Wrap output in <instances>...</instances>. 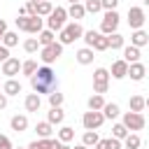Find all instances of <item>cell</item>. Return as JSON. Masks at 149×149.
Instances as JSON below:
<instances>
[{
    "mask_svg": "<svg viewBox=\"0 0 149 149\" xmlns=\"http://www.w3.org/2000/svg\"><path fill=\"white\" fill-rule=\"evenodd\" d=\"M30 86L35 93H54L56 86H58V79H56V72L49 68V65H42L37 68V72L30 77Z\"/></svg>",
    "mask_w": 149,
    "mask_h": 149,
    "instance_id": "6da1fadb",
    "label": "cell"
},
{
    "mask_svg": "<svg viewBox=\"0 0 149 149\" xmlns=\"http://www.w3.org/2000/svg\"><path fill=\"white\" fill-rule=\"evenodd\" d=\"M81 35H84L81 23H79V21H72V23H65V26H63V30H61V35H58V42L65 47V44H72L74 40H79Z\"/></svg>",
    "mask_w": 149,
    "mask_h": 149,
    "instance_id": "7a4b0ae2",
    "label": "cell"
},
{
    "mask_svg": "<svg viewBox=\"0 0 149 149\" xmlns=\"http://www.w3.org/2000/svg\"><path fill=\"white\" fill-rule=\"evenodd\" d=\"M81 37H84L86 47H91L93 51H107V49H109L107 35H102V33H98V30H86Z\"/></svg>",
    "mask_w": 149,
    "mask_h": 149,
    "instance_id": "3957f363",
    "label": "cell"
},
{
    "mask_svg": "<svg viewBox=\"0 0 149 149\" xmlns=\"http://www.w3.org/2000/svg\"><path fill=\"white\" fill-rule=\"evenodd\" d=\"M61 56H63V44H61V42H51V44H47V47L40 49V58H42L44 65H51V63L58 61Z\"/></svg>",
    "mask_w": 149,
    "mask_h": 149,
    "instance_id": "277c9868",
    "label": "cell"
},
{
    "mask_svg": "<svg viewBox=\"0 0 149 149\" xmlns=\"http://www.w3.org/2000/svg\"><path fill=\"white\" fill-rule=\"evenodd\" d=\"M65 19H68V9L65 7H54V12L49 14V19H47V26H49V30H63V26H65Z\"/></svg>",
    "mask_w": 149,
    "mask_h": 149,
    "instance_id": "5b68a950",
    "label": "cell"
},
{
    "mask_svg": "<svg viewBox=\"0 0 149 149\" xmlns=\"http://www.w3.org/2000/svg\"><path fill=\"white\" fill-rule=\"evenodd\" d=\"M119 12L116 9H109V12H105V16H102V21H100V33L102 35H112V33H116V28H119Z\"/></svg>",
    "mask_w": 149,
    "mask_h": 149,
    "instance_id": "8992f818",
    "label": "cell"
},
{
    "mask_svg": "<svg viewBox=\"0 0 149 149\" xmlns=\"http://www.w3.org/2000/svg\"><path fill=\"white\" fill-rule=\"evenodd\" d=\"M81 123H84L86 130H98V128L105 123V114H102L100 109H88V112H84Z\"/></svg>",
    "mask_w": 149,
    "mask_h": 149,
    "instance_id": "52a82bcc",
    "label": "cell"
},
{
    "mask_svg": "<svg viewBox=\"0 0 149 149\" xmlns=\"http://www.w3.org/2000/svg\"><path fill=\"white\" fill-rule=\"evenodd\" d=\"M107 86H109V70L98 68L93 72V91L102 95V93H107Z\"/></svg>",
    "mask_w": 149,
    "mask_h": 149,
    "instance_id": "ba28073f",
    "label": "cell"
},
{
    "mask_svg": "<svg viewBox=\"0 0 149 149\" xmlns=\"http://www.w3.org/2000/svg\"><path fill=\"white\" fill-rule=\"evenodd\" d=\"M121 123L128 130H142L144 128V116H142V112H126Z\"/></svg>",
    "mask_w": 149,
    "mask_h": 149,
    "instance_id": "9c48e42d",
    "label": "cell"
},
{
    "mask_svg": "<svg viewBox=\"0 0 149 149\" xmlns=\"http://www.w3.org/2000/svg\"><path fill=\"white\" fill-rule=\"evenodd\" d=\"M144 21H147V14H144L142 7H128V26H130L133 30L142 28Z\"/></svg>",
    "mask_w": 149,
    "mask_h": 149,
    "instance_id": "30bf717a",
    "label": "cell"
},
{
    "mask_svg": "<svg viewBox=\"0 0 149 149\" xmlns=\"http://www.w3.org/2000/svg\"><path fill=\"white\" fill-rule=\"evenodd\" d=\"M61 140L56 137V140H51V137H40V140H35V142H30L28 144V149H61Z\"/></svg>",
    "mask_w": 149,
    "mask_h": 149,
    "instance_id": "8fae6325",
    "label": "cell"
},
{
    "mask_svg": "<svg viewBox=\"0 0 149 149\" xmlns=\"http://www.w3.org/2000/svg\"><path fill=\"white\" fill-rule=\"evenodd\" d=\"M2 65V74H7V77H16L19 72H21V61L19 58H7L5 63H0Z\"/></svg>",
    "mask_w": 149,
    "mask_h": 149,
    "instance_id": "7c38bea8",
    "label": "cell"
},
{
    "mask_svg": "<svg viewBox=\"0 0 149 149\" xmlns=\"http://www.w3.org/2000/svg\"><path fill=\"white\" fill-rule=\"evenodd\" d=\"M144 74H147V68H144L140 61H137V63H128V74H126V77H130L133 81H142Z\"/></svg>",
    "mask_w": 149,
    "mask_h": 149,
    "instance_id": "4fadbf2b",
    "label": "cell"
},
{
    "mask_svg": "<svg viewBox=\"0 0 149 149\" xmlns=\"http://www.w3.org/2000/svg\"><path fill=\"white\" fill-rule=\"evenodd\" d=\"M126 74H128V63H126L123 58L114 61V63H112V74H109V77H114V79H123Z\"/></svg>",
    "mask_w": 149,
    "mask_h": 149,
    "instance_id": "5bb4252c",
    "label": "cell"
},
{
    "mask_svg": "<svg viewBox=\"0 0 149 149\" xmlns=\"http://www.w3.org/2000/svg\"><path fill=\"white\" fill-rule=\"evenodd\" d=\"M130 44H133V47H147V44H149V33H144L142 28L133 30V35H130Z\"/></svg>",
    "mask_w": 149,
    "mask_h": 149,
    "instance_id": "9a60e30c",
    "label": "cell"
},
{
    "mask_svg": "<svg viewBox=\"0 0 149 149\" xmlns=\"http://www.w3.org/2000/svg\"><path fill=\"white\" fill-rule=\"evenodd\" d=\"M9 126H12V130L23 133V130L28 128V116H26V114H14V116L9 119Z\"/></svg>",
    "mask_w": 149,
    "mask_h": 149,
    "instance_id": "2e32d148",
    "label": "cell"
},
{
    "mask_svg": "<svg viewBox=\"0 0 149 149\" xmlns=\"http://www.w3.org/2000/svg\"><path fill=\"white\" fill-rule=\"evenodd\" d=\"M74 58H77V63H79V65H91L95 56H93V49H91V47H84V49H79V51H77V56H74Z\"/></svg>",
    "mask_w": 149,
    "mask_h": 149,
    "instance_id": "e0dca14e",
    "label": "cell"
},
{
    "mask_svg": "<svg viewBox=\"0 0 149 149\" xmlns=\"http://www.w3.org/2000/svg\"><path fill=\"white\" fill-rule=\"evenodd\" d=\"M2 93H5L7 98H9V95H19V93H21V84H19L14 77H9V79L2 84Z\"/></svg>",
    "mask_w": 149,
    "mask_h": 149,
    "instance_id": "ac0fdd59",
    "label": "cell"
},
{
    "mask_svg": "<svg viewBox=\"0 0 149 149\" xmlns=\"http://www.w3.org/2000/svg\"><path fill=\"white\" fill-rule=\"evenodd\" d=\"M23 105H26V112H37V109L42 107L40 93H28V95H26V100H23Z\"/></svg>",
    "mask_w": 149,
    "mask_h": 149,
    "instance_id": "d6986e66",
    "label": "cell"
},
{
    "mask_svg": "<svg viewBox=\"0 0 149 149\" xmlns=\"http://www.w3.org/2000/svg\"><path fill=\"white\" fill-rule=\"evenodd\" d=\"M140 56H142L140 54V47H133V44L130 47H123V61L126 63H137Z\"/></svg>",
    "mask_w": 149,
    "mask_h": 149,
    "instance_id": "ffe728a7",
    "label": "cell"
},
{
    "mask_svg": "<svg viewBox=\"0 0 149 149\" xmlns=\"http://www.w3.org/2000/svg\"><path fill=\"white\" fill-rule=\"evenodd\" d=\"M42 26H44V19L42 16H28V30L26 33H33V35H37L40 30H42Z\"/></svg>",
    "mask_w": 149,
    "mask_h": 149,
    "instance_id": "44dd1931",
    "label": "cell"
},
{
    "mask_svg": "<svg viewBox=\"0 0 149 149\" xmlns=\"http://www.w3.org/2000/svg\"><path fill=\"white\" fill-rule=\"evenodd\" d=\"M93 149H121V140L116 137H105V140H98V144Z\"/></svg>",
    "mask_w": 149,
    "mask_h": 149,
    "instance_id": "7402d4cb",
    "label": "cell"
},
{
    "mask_svg": "<svg viewBox=\"0 0 149 149\" xmlns=\"http://www.w3.org/2000/svg\"><path fill=\"white\" fill-rule=\"evenodd\" d=\"M68 16H72L74 21L84 19V16H86V9H84V5H81V2H74V5H70V7H68Z\"/></svg>",
    "mask_w": 149,
    "mask_h": 149,
    "instance_id": "603a6c76",
    "label": "cell"
},
{
    "mask_svg": "<svg viewBox=\"0 0 149 149\" xmlns=\"http://www.w3.org/2000/svg\"><path fill=\"white\" fill-rule=\"evenodd\" d=\"M63 119H65V112L61 109V107H51L49 109V114H47V121L54 126V123H63Z\"/></svg>",
    "mask_w": 149,
    "mask_h": 149,
    "instance_id": "cb8c5ba5",
    "label": "cell"
},
{
    "mask_svg": "<svg viewBox=\"0 0 149 149\" xmlns=\"http://www.w3.org/2000/svg\"><path fill=\"white\" fill-rule=\"evenodd\" d=\"M100 112L105 114V119H116V116L121 114V109H119L116 102H105V107H102Z\"/></svg>",
    "mask_w": 149,
    "mask_h": 149,
    "instance_id": "d4e9b609",
    "label": "cell"
},
{
    "mask_svg": "<svg viewBox=\"0 0 149 149\" xmlns=\"http://www.w3.org/2000/svg\"><path fill=\"white\" fill-rule=\"evenodd\" d=\"M37 40H40V44L42 47H47V44H51V42H56V35H54V30H40L37 33Z\"/></svg>",
    "mask_w": 149,
    "mask_h": 149,
    "instance_id": "484cf974",
    "label": "cell"
},
{
    "mask_svg": "<svg viewBox=\"0 0 149 149\" xmlns=\"http://www.w3.org/2000/svg\"><path fill=\"white\" fill-rule=\"evenodd\" d=\"M51 12H54V2H51V0L37 2V16H49Z\"/></svg>",
    "mask_w": 149,
    "mask_h": 149,
    "instance_id": "4316f807",
    "label": "cell"
},
{
    "mask_svg": "<svg viewBox=\"0 0 149 149\" xmlns=\"http://www.w3.org/2000/svg\"><path fill=\"white\" fill-rule=\"evenodd\" d=\"M2 44H5L7 49H12V47H16V44H19V35H16L14 30H7V33L2 35Z\"/></svg>",
    "mask_w": 149,
    "mask_h": 149,
    "instance_id": "83f0119b",
    "label": "cell"
},
{
    "mask_svg": "<svg viewBox=\"0 0 149 149\" xmlns=\"http://www.w3.org/2000/svg\"><path fill=\"white\" fill-rule=\"evenodd\" d=\"M21 72H23L26 77H33V74L37 72V61H33V58H30V61H23V63H21Z\"/></svg>",
    "mask_w": 149,
    "mask_h": 149,
    "instance_id": "f1b7e54d",
    "label": "cell"
},
{
    "mask_svg": "<svg viewBox=\"0 0 149 149\" xmlns=\"http://www.w3.org/2000/svg\"><path fill=\"white\" fill-rule=\"evenodd\" d=\"M35 133H37L40 137H51L54 130H51V123H49V121H40V123L35 126Z\"/></svg>",
    "mask_w": 149,
    "mask_h": 149,
    "instance_id": "f546056e",
    "label": "cell"
},
{
    "mask_svg": "<svg viewBox=\"0 0 149 149\" xmlns=\"http://www.w3.org/2000/svg\"><path fill=\"white\" fill-rule=\"evenodd\" d=\"M98 140H100V137H98V133H95V130H86V133L81 135V144H86V147H95V144H98Z\"/></svg>",
    "mask_w": 149,
    "mask_h": 149,
    "instance_id": "4dcf8cb0",
    "label": "cell"
},
{
    "mask_svg": "<svg viewBox=\"0 0 149 149\" xmlns=\"http://www.w3.org/2000/svg\"><path fill=\"white\" fill-rule=\"evenodd\" d=\"M123 147H126V149H140V135L128 133V135L123 137Z\"/></svg>",
    "mask_w": 149,
    "mask_h": 149,
    "instance_id": "1f68e13d",
    "label": "cell"
},
{
    "mask_svg": "<svg viewBox=\"0 0 149 149\" xmlns=\"http://www.w3.org/2000/svg\"><path fill=\"white\" fill-rule=\"evenodd\" d=\"M107 42H109V49H123V35H119V33L107 35Z\"/></svg>",
    "mask_w": 149,
    "mask_h": 149,
    "instance_id": "d6a6232c",
    "label": "cell"
},
{
    "mask_svg": "<svg viewBox=\"0 0 149 149\" xmlns=\"http://www.w3.org/2000/svg\"><path fill=\"white\" fill-rule=\"evenodd\" d=\"M102 107H105V98L100 93H93L88 98V109H102Z\"/></svg>",
    "mask_w": 149,
    "mask_h": 149,
    "instance_id": "836d02e7",
    "label": "cell"
},
{
    "mask_svg": "<svg viewBox=\"0 0 149 149\" xmlns=\"http://www.w3.org/2000/svg\"><path fill=\"white\" fill-rule=\"evenodd\" d=\"M128 107H130V112H142L144 109V98L142 95H133L128 100Z\"/></svg>",
    "mask_w": 149,
    "mask_h": 149,
    "instance_id": "e575fe53",
    "label": "cell"
},
{
    "mask_svg": "<svg viewBox=\"0 0 149 149\" xmlns=\"http://www.w3.org/2000/svg\"><path fill=\"white\" fill-rule=\"evenodd\" d=\"M72 137H74V128H72V126H63V128L58 130V140H61V142L68 144Z\"/></svg>",
    "mask_w": 149,
    "mask_h": 149,
    "instance_id": "d590c367",
    "label": "cell"
},
{
    "mask_svg": "<svg viewBox=\"0 0 149 149\" xmlns=\"http://www.w3.org/2000/svg\"><path fill=\"white\" fill-rule=\"evenodd\" d=\"M23 49H26L28 54H35L37 49H42V44H40V40H37V37H28V40L23 42Z\"/></svg>",
    "mask_w": 149,
    "mask_h": 149,
    "instance_id": "8d00e7d4",
    "label": "cell"
},
{
    "mask_svg": "<svg viewBox=\"0 0 149 149\" xmlns=\"http://www.w3.org/2000/svg\"><path fill=\"white\" fill-rule=\"evenodd\" d=\"M128 135V128L123 126V123H114L112 126V137H116V140H123Z\"/></svg>",
    "mask_w": 149,
    "mask_h": 149,
    "instance_id": "74e56055",
    "label": "cell"
},
{
    "mask_svg": "<svg viewBox=\"0 0 149 149\" xmlns=\"http://www.w3.org/2000/svg\"><path fill=\"white\" fill-rule=\"evenodd\" d=\"M84 9H86L88 14H98V12L102 9V2H100V0H86V2H84Z\"/></svg>",
    "mask_w": 149,
    "mask_h": 149,
    "instance_id": "f35d334b",
    "label": "cell"
},
{
    "mask_svg": "<svg viewBox=\"0 0 149 149\" xmlns=\"http://www.w3.org/2000/svg\"><path fill=\"white\" fill-rule=\"evenodd\" d=\"M49 105H51V107H61V105H63V93H58V91L49 93Z\"/></svg>",
    "mask_w": 149,
    "mask_h": 149,
    "instance_id": "ab89813d",
    "label": "cell"
},
{
    "mask_svg": "<svg viewBox=\"0 0 149 149\" xmlns=\"http://www.w3.org/2000/svg\"><path fill=\"white\" fill-rule=\"evenodd\" d=\"M16 28L19 30H28V14H19L16 16Z\"/></svg>",
    "mask_w": 149,
    "mask_h": 149,
    "instance_id": "60d3db41",
    "label": "cell"
},
{
    "mask_svg": "<svg viewBox=\"0 0 149 149\" xmlns=\"http://www.w3.org/2000/svg\"><path fill=\"white\" fill-rule=\"evenodd\" d=\"M23 9H26V14H28V16H35V14H37V5H35V2H30V0L23 5Z\"/></svg>",
    "mask_w": 149,
    "mask_h": 149,
    "instance_id": "b9f144b4",
    "label": "cell"
},
{
    "mask_svg": "<svg viewBox=\"0 0 149 149\" xmlns=\"http://www.w3.org/2000/svg\"><path fill=\"white\" fill-rule=\"evenodd\" d=\"M100 2H102V9H105V12L116 9V5H119V0H100Z\"/></svg>",
    "mask_w": 149,
    "mask_h": 149,
    "instance_id": "7bdbcfd3",
    "label": "cell"
},
{
    "mask_svg": "<svg viewBox=\"0 0 149 149\" xmlns=\"http://www.w3.org/2000/svg\"><path fill=\"white\" fill-rule=\"evenodd\" d=\"M0 149H14L12 147V140L7 135H0Z\"/></svg>",
    "mask_w": 149,
    "mask_h": 149,
    "instance_id": "ee69618b",
    "label": "cell"
},
{
    "mask_svg": "<svg viewBox=\"0 0 149 149\" xmlns=\"http://www.w3.org/2000/svg\"><path fill=\"white\" fill-rule=\"evenodd\" d=\"M7 58H9V49H7L5 44H0V63H5Z\"/></svg>",
    "mask_w": 149,
    "mask_h": 149,
    "instance_id": "f6af8a7d",
    "label": "cell"
},
{
    "mask_svg": "<svg viewBox=\"0 0 149 149\" xmlns=\"http://www.w3.org/2000/svg\"><path fill=\"white\" fill-rule=\"evenodd\" d=\"M7 33V23H5V19H0V42H2V35Z\"/></svg>",
    "mask_w": 149,
    "mask_h": 149,
    "instance_id": "bcb514c9",
    "label": "cell"
},
{
    "mask_svg": "<svg viewBox=\"0 0 149 149\" xmlns=\"http://www.w3.org/2000/svg\"><path fill=\"white\" fill-rule=\"evenodd\" d=\"M5 107H7V95L0 93V109H5Z\"/></svg>",
    "mask_w": 149,
    "mask_h": 149,
    "instance_id": "7dc6e473",
    "label": "cell"
},
{
    "mask_svg": "<svg viewBox=\"0 0 149 149\" xmlns=\"http://www.w3.org/2000/svg\"><path fill=\"white\" fill-rule=\"evenodd\" d=\"M74 149H91V147H86V144H74Z\"/></svg>",
    "mask_w": 149,
    "mask_h": 149,
    "instance_id": "c3c4849f",
    "label": "cell"
},
{
    "mask_svg": "<svg viewBox=\"0 0 149 149\" xmlns=\"http://www.w3.org/2000/svg\"><path fill=\"white\" fill-rule=\"evenodd\" d=\"M61 149H72V147H68V144H65V142H63V144H61Z\"/></svg>",
    "mask_w": 149,
    "mask_h": 149,
    "instance_id": "681fc988",
    "label": "cell"
},
{
    "mask_svg": "<svg viewBox=\"0 0 149 149\" xmlns=\"http://www.w3.org/2000/svg\"><path fill=\"white\" fill-rule=\"evenodd\" d=\"M144 107H149V98H144Z\"/></svg>",
    "mask_w": 149,
    "mask_h": 149,
    "instance_id": "f907efd6",
    "label": "cell"
},
{
    "mask_svg": "<svg viewBox=\"0 0 149 149\" xmlns=\"http://www.w3.org/2000/svg\"><path fill=\"white\" fill-rule=\"evenodd\" d=\"M68 2H70V5H74V2H79V0H68Z\"/></svg>",
    "mask_w": 149,
    "mask_h": 149,
    "instance_id": "816d5d0a",
    "label": "cell"
},
{
    "mask_svg": "<svg viewBox=\"0 0 149 149\" xmlns=\"http://www.w3.org/2000/svg\"><path fill=\"white\" fill-rule=\"evenodd\" d=\"M142 2H144V7H149V0H142Z\"/></svg>",
    "mask_w": 149,
    "mask_h": 149,
    "instance_id": "f5cc1de1",
    "label": "cell"
},
{
    "mask_svg": "<svg viewBox=\"0 0 149 149\" xmlns=\"http://www.w3.org/2000/svg\"><path fill=\"white\" fill-rule=\"evenodd\" d=\"M30 2H35V5H37V2H42V0H30Z\"/></svg>",
    "mask_w": 149,
    "mask_h": 149,
    "instance_id": "db71d44e",
    "label": "cell"
},
{
    "mask_svg": "<svg viewBox=\"0 0 149 149\" xmlns=\"http://www.w3.org/2000/svg\"><path fill=\"white\" fill-rule=\"evenodd\" d=\"M19 149H21V147H19Z\"/></svg>",
    "mask_w": 149,
    "mask_h": 149,
    "instance_id": "11a10c76",
    "label": "cell"
},
{
    "mask_svg": "<svg viewBox=\"0 0 149 149\" xmlns=\"http://www.w3.org/2000/svg\"><path fill=\"white\" fill-rule=\"evenodd\" d=\"M51 2H54V0H51Z\"/></svg>",
    "mask_w": 149,
    "mask_h": 149,
    "instance_id": "9f6ffc18",
    "label": "cell"
}]
</instances>
